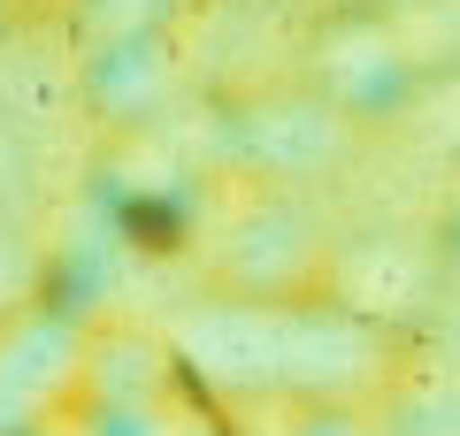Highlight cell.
I'll return each mask as SVG.
<instances>
[{
	"label": "cell",
	"mask_w": 460,
	"mask_h": 436,
	"mask_svg": "<svg viewBox=\"0 0 460 436\" xmlns=\"http://www.w3.org/2000/svg\"><path fill=\"white\" fill-rule=\"evenodd\" d=\"M414 84L407 39L392 16H368V8H338L314 39V100L330 115H384L399 108Z\"/></svg>",
	"instance_id": "cell-1"
}]
</instances>
